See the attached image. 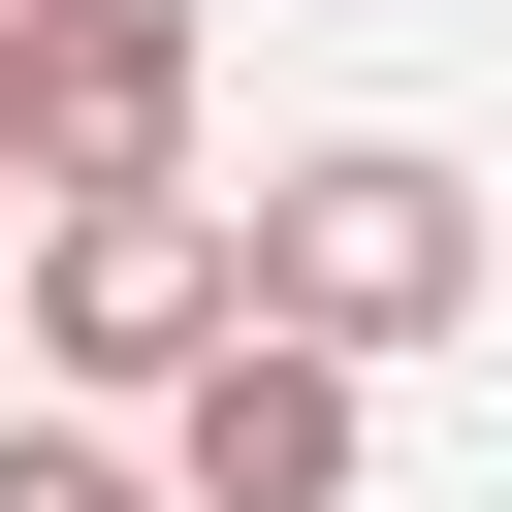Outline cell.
Returning a JSON list of instances; mask_svg holds the SVG:
<instances>
[{"mask_svg": "<svg viewBox=\"0 0 512 512\" xmlns=\"http://www.w3.org/2000/svg\"><path fill=\"white\" fill-rule=\"evenodd\" d=\"M256 320H288V352H352V384H384V352H448V320H480V192H448L416 128L288 160V192H256Z\"/></svg>", "mask_w": 512, "mask_h": 512, "instance_id": "cell-1", "label": "cell"}, {"mask_svg": "<svg viewBox=\"0 0 512 512\" xmlns=\"http://www.w3.org/2000/svg\"><path fill=\"white\" fill-rule=\"evenodd\" d=\"M32 352H64L96 416H160L192 352H256V224H192V192H64V224H32Z\"/></svg>", "mask_w": 512, "mask_h": 512, "instance_id": "cell-2", "label": "cell"}, {"mask_svg": "<svg viewBox=\"0 0 512 512\" xmlns=\"http://www.w3.org/2000/svg\"><path fill=\"white\" fill-rule=\"evenodd\" d=\"M0 192H192V0H0Z\"/></svg>", "mask_w": 512, "mask_h": 512, "instance_id": "cell-3", "label": "cell"}, {"mask_svg": "<svg viewBox=\"0 0 512 512\" xmlns=\"http://www.w3.org/2000/svg\"><path fill=\"white\" fill-rule=\"evenodd\" d=\"M160 512H352V352H192L160 384Z\"/></svg>", "mask_w": 512, "mask_h": 512, "instance_id": "cell-4", "label": "cell"}, {"mask_svg": "<svg viewBox=\"0 0 512 512\" xmlns=\"http://www.w3.org/2000/svg\"><path fill=\"white\" fill-rule=\"evenodd\" d=\"M0 512H160V448H128V416H32V448H0Z\"/></svg>", "mask_w": 512, "mask_h": 512, "instance_id": "cell-5", "label": "cell"}, {"mask_svg": "<svg viewBox=\"0 0 512 512\" xmlns=\"http://www.w3.org/2000/svg\"><path fill=\"white\" fill-rule=\"evenodd\" d=\"M0 256H32V192H0Z\"/></svg>", "mask_w": 512, "mask_h": 512, "instance_id": "cell-6", "label": "cell"}]
</instances>
